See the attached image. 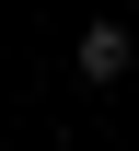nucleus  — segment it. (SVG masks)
Here are the masks:
<instances>
[{"mask_svg":"<svg viewBox=\"0 0 139 151\" xmlns=\"http://www.w3.org/2000/svg\"><path fill=\"white\" fill-rule=\"evenodd\" d=\"M70 58H81V81H116V70H128V58H139V47H128V35H116V23H93V35H81V47H70Z\"/></svg>","mask_w":139,"mask_h":151,"instance_id":"obj_1","label":"nucleus"}]
</instances>
